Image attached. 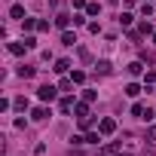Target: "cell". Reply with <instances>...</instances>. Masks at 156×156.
Returning <instances> with one entry per match:
<instances>
[{
  "label": "cell",
  "instance_id": "cell-5",
  "mask_svg": "<svg viewBox=\"0 0 156 156\" xmlns=\"http://www.w3.org/2000/svg\"><path fill=\"white\" fill-rule=\"evenodd\" d=\"M25 49H28L25 40H22V43H9V52H12V55H25Z\"/></svg>",
  "mask_w": 156,
  "mask_h": 156
},
{
  "label": "cell",
  "instance_id": "cell-8",
  "mask_svg": "<svg viewBox=\"0 0 156 156\" xmlns=\"http://www.w3.org/2000/svg\"><path fill=\"white\" fill-rule=\"evenodd\" d=\"M67 67H70V61H67V58H58V61H55V73H64Z\"/></svg>",
  "mask_w": 156,
  "mask_h": 156
},
{
  "label": "cell",
  "instance_id": "cell-7",
  "mask_svg": "<svg viewBox=\"0 0 156 156\" xmlns=\"http://www.w3.org/2000/svg\"><path fill=\"white\" fill-rule=\"evenodd\" d=\"M9 16H12V19H28V16H25V6H19V3L9 9Z\"/></svg>",
  "mask_w": 156,
  "mask_h": 156
},
{
  "label": "cell",
  "instance_id": "cell-27",
  "mask_svg": "<svg viewBox=\"0 0 156 156\" xmlns=\"http://www.w3.org/2000/svg\"><path fill=\"white\" fill-rule=\"evenodd\" d=\"M144 3H150V0H144Z\"/></svg>",
  "mask_w": 156,
  "mask_h": 156
},
{
  "label": "cell",
  "instance_id": "cell-10",
  "mask_svg": "<svg viewBox=\"0 0 156 156\" xmlns=\"http://www.w3.org/2000/svg\"><path fill=\"white\" fill-rule=\"evenodd\" d=\"M61 43H64V46H73V43H76V37H73L70 31H64V34H61Z\"/></svg>",
  "mask_w": 156,
  "mask_h": 156
},
{
  "label": "cell",
  "instance_id": "cell-18",
  "mask_svg": "<svg viewBox=\"0 0 156 156\" xmlns=\"http://www.w3.org/2000/svg\"><path fill=\"white\" fill-rule=\"evenodd\" d=\"M86 12H89V16H98V12H101V6H98V3H89V6H86Z\"/></svg>",
  "mask_w": 156,
  "mask_h": 156
},
{
  "label": "cell",
  "instance_id": "cell-26",
  "mask_svg": "<svg viewBox=\"0 0 156 156\" xmlns=\"http://www.w3.org/2000/svg\"><path fill=\"white\" fill-rule=\"evenodd\" d=\"M153 43H156V31H153Z\"/></svg>",
  "mask_w": 156,
  "mask_h": 156
},
{
  "label": "cell",
  "instance_id": "cell-14",
  "mask_svg": "<svg viewBox=\"0 0 156 156\" xmlns=\"http://www.w3.org/2000/svg\"><path fill=\"white\" fill-rule=\"evenodd\" d=\"M132 113H135V116H141V119H144V113H147V107H144V104H132Z\"/></svg>",
  "mask_w": 156,
  "mask_h": 156
},
{
  "label": "cell",
  "instance_id": "cell-16",
  "mask_svg": "<svg viewBox=\"0 0 156 156\" xmlns=\"http://www.w3.org/2000/svg\"><path fill=\"white\" fill-rule=\"evenodd\" d=\"M70 107H73V98H61V113H67Z\"/></svg>",
  "mask_w": 156,
  "mask_h": 156
},
{
  "label": "cell",
  "instance_id": "cell-19",
  "mask_svg": "<svg viewBox=\"0 0 156 156\" xmlns=\"http://www.w3.org/2000/svg\"><path fill=\"white\" fill-rule=\"evenodd\" d=\"M22 25H25V31H34V28H37V22H34V19H22Z\"/></svg>",
  "mask_w": 156,
  "mask_h": 156
},
{
  "label": "cell",
  "instance_id": "cell-23",
  "mask_svg": "<svg viewBox=\"0 0 156 156\" xmlns=\"http://www.w3.org/2000/svg\"><path fill=\"white\" fill-rule=\"evenodd\" d=\"M73 6H76V9H86L89 3H86V0H73Z\"/></svg>",
  "mask_w": 156,
  "mask_h": 156
},
{
  "label": "cell",
  "instance_id": "cell-24",
  "mask_svg": "<svg viewBox=\"0 0 156 156\" xmlns=\"http://www.w3.org/2000/svg\"><path fill=\"white\" fill-rule=\"evenodd\" d=\"M147 83H156V70H147Z\"/></svg>",
  "mask_w": 156,
  "mask_h": 156
},
{
  "label": "cell",
  "instance_id": "cell-25",
  "mask_svg": "<svg viewBox=\"0 0 156 156\" xmlns=\"http://www.w3.org/2000/svg\"><path fill=\"white\" fill-rule=\"evenodd\" d=\"M147 138H150V141H156V126H153V129L147 132Z\"/></svg>",
  "mask_w": 156,
  "mask_h": 156
},
{
  "label": "cell",
  "instance_id": "cell-2",
  "mask_svg": "<svg viewBox=\"0 0 156 156\" xmlns=\"http://www.w3.org/2000/svg\"><path fill=\"white\" fill-rule=\"evenodd\" d=\"M98 132H101V135H113V132H116V119H101Z\"/></svg>",
  "mask_w": 156,
  "mask_h": 156
},
{
  "label": "cell",
  "instance_id": "cell-3",
  "mask_svg": "<svg viewBox=\"0 0 156 156\" xmlns=\"http://www.w3.org/2000/svg\"><path fill=\"white\" fill-rule=\"evenodd\" d=\"M73 113H76V119H86L89 116V104H73Z\"/></svg>",
  "mask_w": 156,
  "mask_h": 156
},
{
  "label": "cell",
  "instance_id": "cell-13",
  "mask_svg": "<svg viewBox=\"0 0 156 156\" xmlns=\"http://www.w3.org/2000/svg\"><path fill=\"white\" fill-rule=\"evenodd\" d=\"M19 76H34V67H31V64H22V67H19Z\"/></svg>",
  "mask_w": 156,
  "mask_h": 156
},
{
  "label": "cell",
  "instance_id": "cell-6",
  "mask_svg": "<svg viewBox=\"0 0 156 156\" xmlns=\"http://www.w3.org/2000/svg\"><path fill=\"white\" fill-rule=\"evenodd\" d=\"M126 95H129V98H138V95H141V86H138V83H129V86H126Z\"/></svg>",
  "mask_w": 156,
  "mask_h": 156
},
{
  "label": "cell",
  "instance_id": "cell-21",
  "mask_svg": "<svg viewBox=\"0 0 156 156\" xmlns=\"http://www.w3.org/2000/svg\"><path fill=\"white\" fill-rule=\"evenodd\" d=\"M12 104H16V110H28V101H25V98H16Z\"/></svg>",
  "mask_w": 156,
  "mask_h": 156
},
{
  "label": "cell",
  "instance_id": "cell-1",
  "mask_svg": "<svg viewBox=\"0 0 156 156\" xmlns=\"http://www.w3.org/2000/svg\"><path fill=\"white\" fill-rule=\"evenodd\" d=\"M37 95H40V101H55L58 89H55V86H40V89H37Z\"/></svg>",
  "mask_w": 156,
  "mask_h": 156
},
{
  "label": "cell",
  "instance_id": "cell-12",
  "mask_svg": "<svg viewBox=\"0 0 156 156\" xmlns=\"http://www.w3.org/2000/svg\"><path fill=\"white\" fill-rule=\"evenodd\" d=\"M132 22H135V16H129V12H122V16H119V25H122V28H129Z\"/></svg>",
  "mask_w": 156,
  "mask_h": 156
},
{
  "label": "cell",
  "instance_id": "cell-11",
  "mask_svg": "<svg viewBox=\"0 0 156 156\" xmlns=\"http://www.w3.org/2000/svg\"><path fill=\"white\" fill-rule=\"evenodd\" d=\"M141 70H144V64H141V61H132V64H129V73H132V76H138Z\"/></svg>",
  "mask_w": 156,
  "mask_h": 156
},
{
  "label": "cell",
  "instance_id": "cell-9",
  "mask_svg": "<svg viewBox=\"0 0 156 156\" xmlns=\"http://www.w3.org/2000/svg\"><path fill=\"white\" fill-rule=\"evenodd\" d=\"M95 70H98V73H104V76H107V73H110V70H113V67H110V61H98V64H95Z\"/></svg>",
  "mask_w": 156,
  "mask_h": 156
},
{
  "label": "cell",
  "instance_id": "cell-20",
  "mask_svg": "<svg viewBox=\"0 0 156 156\" xmlns=\"http://www.w3.org/2000/svg\"><path fill=\"white\" fill-rule=\"evenodd\" d=\"M138 31H141V34H153V25H150V22H141V28H138Z\"/></svg>",
  "mask_w": 156,
  "mask_h": 156
},
{
  "label": "cell",
  "instance_id": "cell-15",
  "mask_svg": "<svg viewBox=\"0 0 156 156\" xmlns=\"http://www.w3.org/2000/svg\"><path fill=\"white\" fill-rule=\"evenodd\" d=\"M98 141H101V132H89L86 135V144H98Z\"/></svg>",
  "mask_w": 156,
  "mask_h": 156
},
{
  "label": "cell",
  "instance_id": "cell-22",
  "mask_svg": "<svg viewBox=\"0 0 156 156\" xmlns=\"http://www.w3.org/2000/svg\"><path fill=\"white\" fill-rule=\"evenodd\" d=\"M70 80H73V83H83V80H86V73H83V70H73Z\"/></svg>",
  "mask_w": 156,
  "mask_h": 156
},
{
  "label": "cell",
  "instance_id": "cell-4",
  "mask_svg": "<svg viewBox=\"0 0 156 156\" xmlns=\"http://www.w3.org/2000/svg\"><path fill=\"white\" fill-rule=\"evenodd\" d=\"M70 22H73V19H70L67 12H58V16H55V25H58V28H67Z\"/></svg>",
  "mask_w": 156,
  "mask_h": 156
},
{
  "label": "cell",
  "instance_id": "cell-17",
  "mask_svg": "<svg viewBox=\"0 0 156 156\" xmlns=\"http://www.w3.org/2000/svg\"><path fill=\"white\" fill-rule=\"evenodd\" d=\"M46 116H49L46 107H37V110H34V119H46Z\"/></svg>",
  "mask_w": 156,
  "mask_h": 156
}]
</instances>
